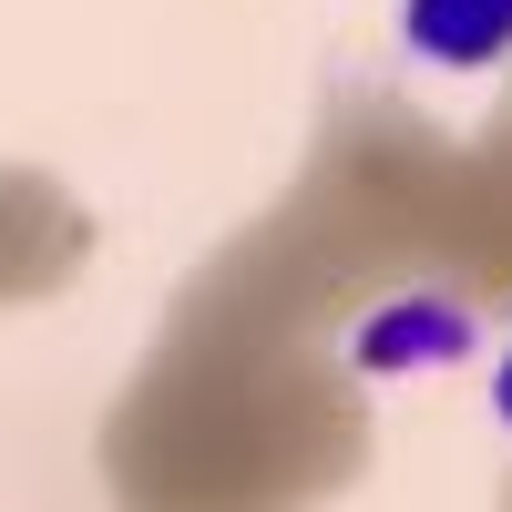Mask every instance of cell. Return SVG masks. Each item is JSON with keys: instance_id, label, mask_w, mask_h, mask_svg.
I'll return each instance as SVG.
<instances>
[{"instance_id": "obj_2", "label": "cell", "mask_w": 512, "mask_h": 512, "mask_svg": "<svg viewBox=\"0 0 512 512\" xmlns=\"http://www.w3.org/2000/svg\"><path fill=\"white\" fill-rule=\"evenodd\" d=\"M400 41L431 72H492L512 62V0H400Z\"/></svg>"}, {"instance_id": "obj_1", "label": "cell", "mask_w": 512, "mask_h": 512, "mask_svg": "<svg viewBox=\"0 0 512 512\" xmlns=\"http://www.w3.org/2000/svg\"><path fill=\"white\" fill-rule=\"evenodd\" d=\"M472 349V308L461 297H390V308H369L349 328V359L369 379H400V369H451Z\"/></svg>"}, {"instance_id": "obj_3", "label": "cell", "mask_w": 512, "mask_h": 512, "mask_svg": "<svg viewBox=\"0 0 512 512\" xmlns=\"http://www.w3.org/2000/svg\"><path fill=\"white\" fill-rule=\"evenodd\" d=\"M492 410H502V431H512V349H502V369H492Z\"/></svg>"}]
</instances>
